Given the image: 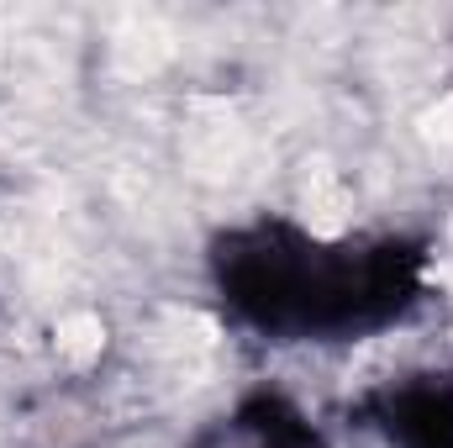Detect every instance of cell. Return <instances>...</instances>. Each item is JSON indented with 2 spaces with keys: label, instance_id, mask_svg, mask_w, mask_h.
I'll use <instances>...</instances> for the list:
<instances>
[{
  "label": "cell",
  "instance_id": "cell-1",
  "mask_svg": "<svg viewBox=\"0 0 453 448\" xmlns=\"http://www.w3.org/2000/svg\"><path fill=\"white\" fill-rule=\"evenodd\" d=\"M433 264L427 232H322L285 212L226 222L206 243L222 322L269 348H358L417 322L433 301Z\"/></svg>",
  "mask_w": 453,
  "mask_h": 448
},
{
  "label": "cell",
  "instance_id": "cell-2",
  "mask_svg": "<svg viewBox=\"0 0 453 448\" xmlns=\"http://www.w3.org/2000/svg\"><path fill=\"white\" fill-rule=\"evenodd\" d=\"M348 417L380 448H453V369H401L374 380Z\"/></svg>",
  "mask_w": 453,
  "mask_h": 448
},
{
  "label": "cell",
  "instance_id": "cell-3",
  "mask_svg": "<svg viewBox=\"0 0 453 448\" xmlns=\"http://www.w3.org/2000/svg\"><path fill=\"white\" fill-rule=\"evenodd\" d=\"M185 448H333V438L290 390L253 385L201 422Z\"/></svg>",
  "mask_w": 453,
  "mask_h": 448
}]
</instances>
